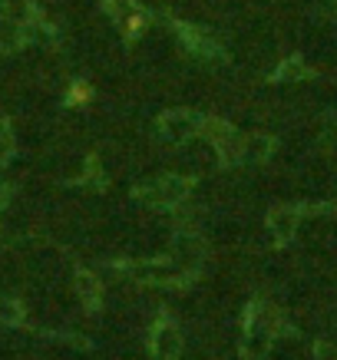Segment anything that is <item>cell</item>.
Returning a JSON list of instances; mask_svg holds the SVG:
<instances>
[{
    "label": "cell",
    "mask_w": 337,
    "mask_h": 360,
    "mask_svg": "<svg viewBox=\"0 0 337 360\" xmlns=\"http://www.w3.org/2000/svg\"><path fill=\"white\" fill-rule=\"evenodd\" d=\"M189 186H185L182 179H163V182H155V186L142 188V195L149 198V202H179L185 198Z\"/></svg>",
    "instance_id": "1"
},
{
    "label": "cell",
    "mask_w": 337,
    "mask_h": 360,
    "mask_svg": "<svg viewBox=\"0 0 337 360\" xmlns=\"http://www.w3.org/2000/svg\"><path fill=\"white\" fill-rule=\"evenodd\" d=\"M153 347H155V354L163 360H175L179 357V350H182V338H179V330L175 328H159L155 330V338H153Z\"/></svg>",
    "instance_id": "2"
},
{
    "label": "cell",
    "mask_w": 337,
    "mask_h": 360,
    "mask_svg": "<svg viewBox=\"0 0 337 360\" xmlns=\"http://www.w3.org/2000/svg\"><path fill=\"white\" fill-rule=\"evenodd\" d=\"M268 334H272V330L255 321L248 328V338H245V357H261V354L268 350Z\"/></svg>",
    "instance_id": "3"
},
{
    "label": "cell",
    "mask_w": 337,
    "mask_h": 360,
    "mask_svg": "<svg viewBox=\"0 0 337 360\" xmlns=\"http://www.w3.org/2000/svg\"><path fill=\"white\" fill-rule=\"evenodd\" d=\"M196 129V120H192V116H179V112H172V116H165V136H169V139H185V136H189V132Z\"/></svg>",
    "instance_id": "4"
},
{
    "label": "cell",
    "mask_w": 337,
    "mask_h": 360,
    "mask_svg": "<svg viewBox=\"0 0 337 360\" xmlns=\"http://www.w3.org/2000/svg\"><path fill=\"white\" fill-rule=\"evenodd\" d=\"M294 225H298V215H294L291 208H278V212L272 215V229H274L278 238H288V235L294 231Z\"/></svg>",
    "instance_id": "5"
},
{
    "label": "cell",
    "mask_w": 337,
    "mask_h": 360,
    "mask_svg": "<svg viewBox=\"0 0 337 360\" xmlns=\"http://www.w3.org/2000/svg\"><path fill=\"white\" fill-rule=\"evenodd\" d=\"M268 146H272L268 139H251L248 142V155L251 159H265V155H268Z\"/></svg>",
    "instance_id": "6"
},
{
    "label": "cell",
    "mask_w": 337,
    "mask_h": 360,
    "mask_svg": "<svg viewBox=\"0 0 337 360\" xmlns=\"http://www.w3.org/2000/svg\"><path fill=\"white\" fill-rule=\"evenodd\" d=\"M80 291L87 295V301H89V304L96 301V281H93L89 274H80Z\"/></svg>",
    "instance_id": "7"
},
{
    "label": "cell",
    "mask_w": 337,
    "mask_h": 360,
    "mask_svg": "<svg viewBox=\"0 0 337 360\" xmlns=\"http://www.w3.org/2000/svg\"><path fill=\"white\" fill-rule=\"evenodd\" d=\"M317 360H337V347H331V344H317Z\"/></svg>",
    "instance_id": "8"
},
{
    "label": "cell",
    "mask_w": 337,
    "mask_h": 360,
    "mask_svg": "<svg viewBox=\"0 0 337 360\" xmlns=\"http://www.w3.org/2000/svg\"><path fill=\"white\" fill-rule=\"evenodd\" d=\"M0 11H4V7H0Z\"/></svg>",
    "instance_id": "9"
}]
</instances>
